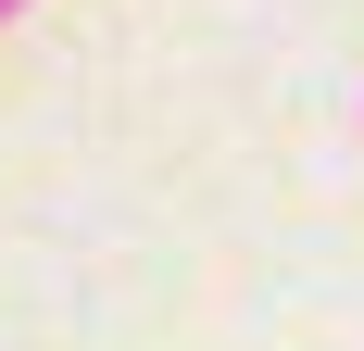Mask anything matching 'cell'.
<instances>
[{"label": "cell", "instance_id": "obj_1", "mask_svg": "<svg viewBox=\"0 0 364 351\" xmlns=\"http://www.w3.org/2000/svg\"><path fill=\"white\" fill-rule=\"evenodd\" d=\"M0 13H13V0H0Z\"/></svg>", "mask_w": 364, "mask_h": 351}]
</instances>
